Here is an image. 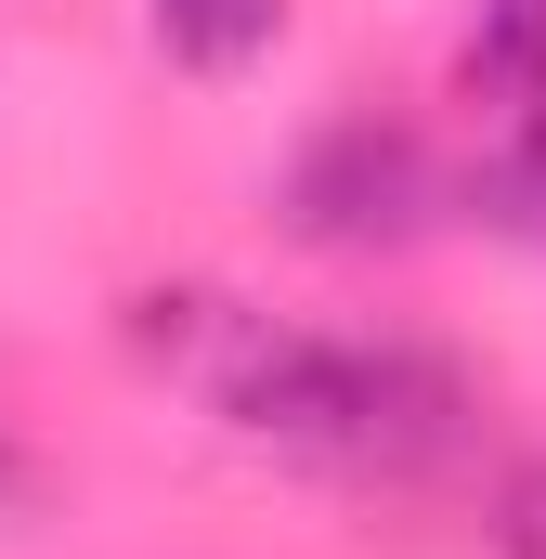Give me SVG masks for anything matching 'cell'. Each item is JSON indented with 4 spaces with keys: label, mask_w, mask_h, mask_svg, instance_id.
<instances>
[{
    "label": "cell",
    "mask_w": 546,
    "mask_h": 559,
    "mask_svg": "<svg viewBox=\"0 0 546 559\" xmlns=\"http://www.w3.org/2000/svg\"><path fill=\"white\" fill-rule=\"evenodd\" d=\"M222 417L273 442V455H312V468H352V481H416V468H442L468 417H482V391L442 365V352H416V338H299V325H248V352H235V378L209 391Z\"/></svg>",
    "instance_id": "1"
},
{
    "label": "cell",
    "mask_w": 546,
    "mask_h": 559,
    "mask_svg": "<svg viewBox=\"0 0 546 559\" xmlns=\"http://www.w3.org/2000/svg\"><path fill=\"white\" fill-rule=\"evenodd\" d=\"M429 209H442V169L416 156V131H378V118L325 131L286 169V222L312 248H404V235H429Z\"/></svg>",
    "instance_id": "2"
},
{
    "label": "cell",
    "mask_w": 546,
    "mask_h": 559,
    "mask_svg": "<svg viewBox=\"0 0 546 559\" xmlns=\"http://www.w3.org/2000/svg\"><path fill=\"white\" fill-rule=\"evenodd\" d=\"M273 26H286V0H156V52H169V66H195V79L261 66Z\"/></svg>",
    "instance_id": "3"
},
{
    "label": "cell",
    "mask_w": 546,
    "mask_h": 559,
    "mask_svg": "<svg viewBox=\"0 0 546 559\" xmlns=\"http://www.w3.org/2000/svg\"><path fill=\"white\" fill-rule=\"evenodd\" d=\"M468 92H508V105L546 92V0H482L468 13Z\"/></svg>",
    "instance_id": "4"
},
{
    "label": "cell",
    "mask_w": 546,
    "mask_h": 559,
    "mask_svg": "<svg viewBox=\"0 0 546 559\" xmlns=\"http://www.w3.org/2000/svg\"><path fill=\"white\" fill-rule=\"evenodd\" d=\"M495 547H508V559H546V455L495 495Z\"/></svg>",
    "instance_id": "5"
},
{
    "label": "cell",
    "mask_w": 546,
    "mask_h": 559,
    "mask_svg": "<svg viewBox=\"0 0 546 559\" xmlns=\"http://www.w3.org/2000/svg\"><path fill=\"white\" fill-rule=\"evenodd\" d=\"M495 195H508V222H521V235H546V131L508 156V182H495Z\"/></svg>",
    "instance_id": "6"
},
{
    "label": "cell",
    "mask_w": 546,
    "mask_h": 559,
    "mask_svg": "<svg viewBox=\"0 0 546 559\" xmlns=\"http://www.w3.org/2000/svg\"><path fill=\"white\" fill-rule=\"evenodd\" d=\"M0 495H13V442H0Z\"/></svg>",
    "instance_id": "7"
}]
</instances>
